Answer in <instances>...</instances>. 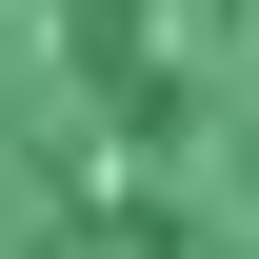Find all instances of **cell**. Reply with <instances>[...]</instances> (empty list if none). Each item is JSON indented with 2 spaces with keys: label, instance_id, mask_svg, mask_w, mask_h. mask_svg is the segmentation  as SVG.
Returning a JSON list of instances; mask_svg holds the SVG:
<instances>
[{
  "label": "cell",
  "instance_id": "1",
  "mask_svg": "<svg viewBox=\"0 0 259 259\" xmlns=\"http://www.w3.org/2000/svg\"><path fill=\"white\" fill-rule=\"evenodd\" d=\"M0 259H259V0H0Z\"/></svg>",
  "mask_w": 259,
  "mask_h": 259
}]
</instances>
